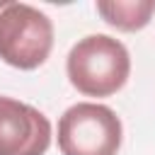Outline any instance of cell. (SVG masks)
<instances>
[{
	"instance_id": "obj_1",
	"label": "cell",
	"mask_w": 155,
	"mask_h": 155,
	"mask_svg": "<svg viewBox=\"0 0 155 155\" xmlns=\"http://www.w3.org/2000/svg\"><path fill=\"white\" fill-rule=\"evenodd\" d=\"M65 73L80 94L109 97L126 85L131 75V56L119 39L109 34H90L70 48Z\"/></svg>"
},
{
	"instance_id": "obj_2",
	"label": "cell",
	"mask_w": 155,
	"mask_h": 155,
	"mask_svg": "<svg viewBox=\"0 0 155 155\" xmlns=\"http://www.w3.org/2000/svg\"><path fill=\"white\" fill-rule=\"evenodd\" d=\"M53 48V22L27 2L7 0L0 10V61L19 70L39 68Z\"/></svg>"
},
{
	"instance_id": "obj_3",
	"label": "cell",
	"mask_w": 155,
	"mask_h": 155,
	"mask_svg": "<svg viewBox=\"0 0 155 155\" xmlns=\"http://www.w3.org/2000/svg\"><path fill=\"white\" fill-rule=\"evenodd\" d=\"M121 138V119L107 104L78 102L58 119V148L63 155H116Z\"/></svg>"
},
{
	"instance_id": "obj_4",
	"label": "cell",
	"mask_w": 155,
	"mask_h": 155,
	"mask_svg": "<svg viewBox=\"0 0 155 155\" xmlns=\"http://www.w3.org/2000/svg\"><path fill=\"white\" fill-rule=\"evenodd\" d=\"M51 136V121L36 107L0 94V155H44Z\"/></svg>"
},
{
	"instance_id": "obj_5",
	"label": "cell",
	"mask_w": 155,
	"mask_h": 155,
	"mask_svg": "<svg viewBox=\"0 0 155 155\" xmlns=\"http://www.w3.org/2000/svg\"><path fill=\"white\" fill-rule=\"evenodd\" d=\"M97 12L119 31H140L155 12V0H99Z\"/></svg>"
},
{
	"instance_id": "obj_6",
	"label": "cell",
	"mask_w": 155,
	"mask_h": 155,
	"mask_svg": "<svg viewBox=\"0 0 155 155\" xmlns=\"http://www.w3.org/2000/svg\"><path fill=\"white\" fill-rule=\"evenodd\" d=\"M5 2H7V0H0V10H2V7H5Z\"/></svg>"
}]
</instances>
